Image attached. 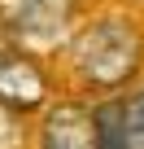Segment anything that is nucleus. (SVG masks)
<instances>
[{
  "label": "nucleus",
  "instance_id": "nucleus-1",
  "mask_svg": "<svg viewBox=\"0 0 144 149\" xmlns=\"http://www.w3.org/2000/svg\"><path fill=\"white\" fill-rule=\"evenodd\" d=\"M74 66L88 84L114 88L140 66V31L122 18H105L74 40Z\"/></svg>",
  "mask_w": 144,
  "mask_h": 149
},
{
  "label": "nucleus",
  "instance_id": "nucleus-2",
  "mask_svg": "<svg viewBox=\"0 0 144 149\" xmlns=\"http://www.w3.org/2000/svg\"><path fill=\"white\" fill-rule=\"evenodd\" d=\"M74 0H0V22L22 40H52L65 31Z\"/></svg>",
  "mask_w": 144,
  "mask_h": 149
},
{
  "label": "nucleus",
  "instance_id": "nucleus-5",
  "mask_svg": "<svg viewBox=\"0 0 144 149\" xmlns=\"http://www.w3.org/2000/svg\"><path fill=\"white\" fill-rule=\"evenodd\" d=\"M39 149H96V118L79 105H57L44 123Z\"/></svg>",
  "mask_w": 144,
  "mask_h": 149
},
{
  "label": "nucleus",
  "instance_id": "nucleus-4",
  "mask_svg": "<svg viewBox=\"0 0 144 149\" xmlns=\"http://www.w3.org/2000/svg\"><path fill=\"white\" fill-rule=\"evenodd\" d=\"M48 97V84L31 57L0 53V110H39Z\"/></svg>",
  "mask_w": 144,
  "mask_h": 149
},
{
  "label": "nucleus",
  "instance_id": "nucleus-3",
  "mask_svg": "<svg viewBox=\"0 0 144 149\" xmlns=\"http://www.w3.org/2000/svg\"><path fill=\"white\" fill-rule=\"evenodd\" d=\"M92 118H96V149H144V92L109 101Z\"/></svg>",
  "mask_w": 144,
  "mask_h": 149
}]
</instances>
